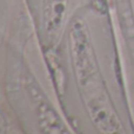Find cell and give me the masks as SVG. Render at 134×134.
<instances>
[{
  "mask_svg": "<svg viewBox=\"0 0 134 134\" xmlns=\"http://www.w3.org/2000/svg\"><path fill=\"white\" fill-rule=\"evenodd\" d=\"M69 38L76 83L91 119L102 132H120L121 125L119 124L102 87L93 48L83 21L78 20L74 24Z\"/></svg>",
  "mask_w": 134,
  "mask_h": 134,
  "instance_id": "cell-1",
  "label": "cell"
},
{
  "mask_svg": "<svg viewBox=\"0 0 134 134\" xmlns=\"http://www.w3.org/2000/svg\"><path fill=\"white\" fill-rule=\"evenodd\" d=\"M44 5L46 30L49 35H55L65 18L67 0H45Z\"/></svg>",
  "mask_w": 134,
  "mask_h": 134,
  "instance_id": "cell-2",
  "label": "cell"
},
{
  "mask_svg": "<svg viewBox=\"0 0 134 134\" xmlns=\"http://www.w3.org/2000/svg\"><path fill=\"white\" fill-rule=\"evenodd\" d=\"M119 12H120L121 21L125 26L126 33L130 35H134V18L131 8L130 0H118Z\"/></svg>",
  "mask_w": 134,
  "mask_h": 134,
  "instance_id": "cell-3",
  "label": "cell"
}]
</instances>
